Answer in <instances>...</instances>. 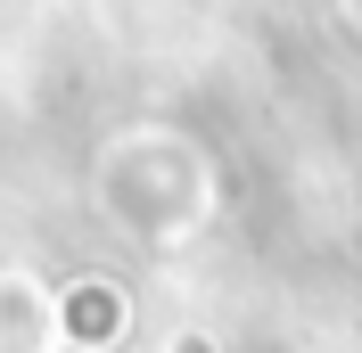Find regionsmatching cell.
Returning <instances> with one entry per match:
<instances>
[{
    "instance_id": "6da1fadb",
    "label": "cell",
    "mask_w": 362,
    "mask_h": 353,
    "mask_svg": "<svg viewBox=\"0 0 362 353\" xmlns=\"http://www.w3.org/2000/svg\"><path fill=\"white\" fill-rule=\"evenodd\" d=\"M90 214L115 246H132L148 263L198 246L223 214V164L189 124H165V115H140V124H115L99 148H90Z\"/></svg>"
},
{
    "instance_id": "7a4b0ae2",
    "label": "cell",
    "mask_w": 362,
    "mask_h": 353,
    "mask_svg": "<svg viewBox=\"0 0 362 353\" xmlns=\"http://www.w3.org/2000/svg\"><path fill=\"white\" fill-rule=\"evenodd\" d=\"M49 287H58V337H66V353H124L140 329V296L124 271L107 263H83V271H49Z\"/></svg>"
},
{
    "instance_id": "3957f363",
    "label": "cell",
    "mask_w": 362,
    "mask_h": 353,
    "mask_svg": "<svg viewBox=\"0 0 362 353\" xmlns=\"http://www.w3.org/2000/svg\"><path fill=\"white\" fill-rule=\"evenodd\" d=\"M0 353H66L49 271H33V263H0Z\"/></svg>"
},
{
    "instance_id": "277c9868",
    "label": "cell",
    "mask_w": 362,
    "mask_h": 353,
    "mask_svg": "<svg viewBox=\"0 0 362 353\" xmlns=\"http://www.w3.org/2000/svg\"><path fill=\"white\" fill-rule=\"evenodd\" d=\"M157 353H230V345H223V329H206V321H173Z\"/></svg>"
},
{
    "instance_id": "5b68a950",
    "label": "cell",
    "mask_w": 362,
    "mask_h": 353,
    "mask_svg": "<svg viewBox=\"0 0 362 353\" xmlns=\"http://www.w3.org/2000/svg\"><path fill=\"white\" fill-rule=\"evenodd\" d=\"M329 8H338V17H346V33L362 42V0H329Z\"/></svg>"
}]
</instances>
